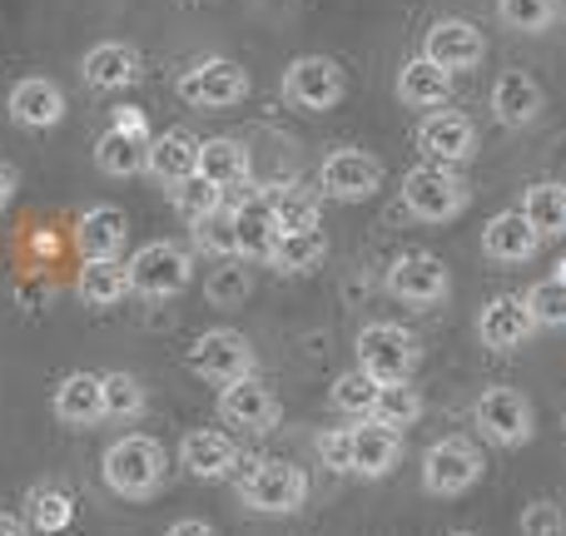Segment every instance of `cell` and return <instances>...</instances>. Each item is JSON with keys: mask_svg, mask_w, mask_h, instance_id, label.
Listing matches in <instances>:
<instances>
[{"mask_svg": "<svg viewBox=\"0 0 566 536\" xmlns=\"http://www.w3.org/2000/svg\"><path fill=\"white\" fill-rule=\"evenodd\" d=\"M0 536H25V527L15 517H0Z\"/></svg>", "mask_w": 566, "mask_h": 536, "instance_id": "obj_48", "label": "cell"}, {"mask_svg": "<svg viewBox=\"0 0 566 536\" xmlns=\"http://www.w3.org/2000/svg\"><path fill=\"white\" fill-rule=\"evenodd\" d=\"M522 536H566V517L557 502H532L522 512Z\"/></svg>", "mask_w": 566, "mask_h": 536, "instance_id": "obj_43", "label": "cell"}, {"mask_svg": "<svg viewBox=\"0 0 566 536\" xmlns=\"http://www.w3.org/2000/svg\"><path fill=\"white\" fill-rule=\"evenodd\" d=\"M169 195H175L179 214H185L189 224H195V219H209V214H219V209H224V189H214L209 179H199V175H195V179H185V185H175Z\"/></svg>", "mask_w": 566, "mask_h": 536, "instance_id": "obj_38", "label": "cell"}, {"mask_svg": "<svg viewBox=\"0 0 566 536\" xmlns=\"http://www.w3.org/2000/svg\"><path fill=\"white\" fill-rule=\"evenodd\" d=\"M199 179H209L214 189H244L249 149L239 139H199Z\"/></svg>", "mask_w": 566, "mask_h": 536, "instance_id": "obj_27", "label": "cell"}, {"mask_svg": "<svg viewBox=\"0 0 566 536\" xmlns=\"http://www.w3.org/2000/svg\"><path fill=\"white\" fill-rule=\"evenodd\" d=\"M482 448L472 438H462V432H452V438L432 442L428 458H422V487L432 492V497H462L468 487H478L482 482Z\"/></svg>", "mask_w": 566, "mask_h": 536, "instance_id": "obj_4", "label": "cell"}, {"mask_svg": "<svg viewBox=\"0 0 566 536\" xmlns=\"http://www.w3.org/2000/svg\"><path fill=\"white\" fill-rule=\"evenodd\" d=\"M472 428L492 448H522L532 438V402L517 388H488L472 402Z\"/></svg>", "mask_w": 566, "mask_h": 536, "instance_id": "obj_8", "label": "cell"}, {"mask_svg": "<svg viewBox=\"0 0 566 536\" xmlns=\"http://www.w3.org/2000/svg\"><path fill=\"white\" fill-rule=\"evenodd\" d=\"M378 378H368L363 368L343 372L338 382H333V408L338 412H353V418H373V402H378Z\"/></svg>", "mask_w": 566, "mask_h": 536, "instance_id": "obj_37", "label": "cell"}, {"mask_svg": "<svg viewBox=\"0 0 566 536\" xmlns=\"http://www.w3.org/2000/svg\"><path fill=\"white\" fill-rule=\"evenodd\" d=\"M323 254H328V239H323L318 229H308V234H279L269 264L279 273H313L323 264Z\"/></svg>", "mask_w": 566, "mask_h": 536, "instance_id": "obj_33", "label": "cell"}, {"mask_svg": "<svg viewBox=\"0 0 566 536\" xmlns=\"http://www.w3.org/2000/svg\"><path fill=\"white\" fill-rule=\"evenodd\" d=\"M448 536H472V532H448Z\"/></svg>", "mask_w": 566, "mask_h": 536, "instance_id": "obj_50", "label": "cell"}, {"mask_svg": "<svg viewBox=\"0 0 566 536\" xmlns=\"http://www.w3.org/2000/svg\"><path fill=\"white\" fill-rule=\"evenodd\" d=\"M10 119L25 129H50L65 119V95H60V85H50V80L30 75L20 80L15 90H10Z\"/></svg>", "mask_w": 566, "mask_h": 536, "instance_id": "obj_24", "label": "cell"}, {"mask_svg": "<svg viewBox=\"0 0 566 536\" xmlns=\"http://www.w3.org/2000/svg\"><path fill=\"white\" fill-rule=\"evenodd\" d=\"M522 214H527V224L537 229L542 239L566 234V185H557V179L532 185L527 195H522Z\"/></svg>", "mask_w": 566, "mask_h": 536, "instance_id": "obj_30", "label": "cell"}, {"mask_svg": "<svg viewBox=\"0 0 566 536\" xmlns=\"http://www.w3.org/2000/svg\"><path fill=\"white\" fill-rule=\"evenodd\" d=\"M373 418L388 422V428H412L422 418V392L412 382H382L378 388V402H373Z\"/></svg>", "mask_w": 566, "mask_h": 536, "instance_id": "obj_35", "label": "cell"}, {"mask_svg": "<svg viewBox=\"0 0 566 536\" xmlns=\"http://www.w3.org/2000/svg\"><path fill=\"white\" fill-rule=\"evenodd\" d=\"M179 462H185L189 477L214 482V477H229V472L239 467V448L224 438V432L199 428V432H189V438L179 442Z\"/></svg>", "mask_w": 566, "mask_h": 536, "instance_id": "obj_21", "label": "cell"}, {"mask_svg": "<svg viewBox=\"0 0 566 536\" xmlns=\"http://www.w3.org/2000/svg\"><path fill=\"white\" fill-rule=\"evenodd\" d=\"M189 368L205 382H214V388H229V382H239V378H254V348H249V338L234 328H209V333H199L195 348H189Z\"/></svg>", "mask_w": 566, "mask_h": 536, "instance_id": "obj_7", "label": "cell"}, {"mask_svg": "<svg viewBox=\"0 0 566 536\" xmlns=\"http://www.w3.org/2000/svg\"><path fill=\"white\" fill-rule=\"evenodd\" d=\"M402 462V432L378 418H363L353 428V472L358 477H388Z\"/></svg>", "mask_w": 566, "mask_h": 536, "instance_id": "obj_19", "label": "cell"}, {"mask_svg": "<svg viewBox=\"0 0 566 536\" xmlns=\"http://www.w3.org/2000/svg\"><path fill=\"white\" fill-rule=\"evenodd\" d=\"M229 219H234V239H239V259H259V264H269V254H274L279 244V219L274 209H269V195H249L239 199L234 209H229Z\"/></svg>", "mask_w": 566, "mask_h": 536, "instance_id": "obj_17", "label": "cell"}, {"mask_svg": "<svg viewBox=\"0 0 566 536\" xmlns=\"http://www.w3.org/2000/svg\"><path fill=\"white\" fill-rule=\"evenodd\" d=\"M388 293L398 303H412V308H428L448 293V269L432 254H402L398 264L388 269Z\"/></svg>", "mask_w": 566, "mask_h": 536, "instance_id": "obj_15", "label": "cell"}, {"mask_svg": "<svg viewBox=\"0 0 566 536\" xmlns=\"http://www.w3.org/2000/svg\"><path fill=\"white\" fill-rule=\"evenodd\" d=\"M105 482L119 497H149L165 482V448L155 438H145V432H129V438L109 442Z\"/></svg>", "mask_w": 566, "mask_h": 536, "instance_id": "obj_3", "label": "cell"}, {"mask_svg": "<svg viewBox=\"0 0 566 536\" xmlns=\"http://www.w3.org/2000/svg\"><path fill=\"white\" fill-rule=\"evenodd\" d=\"M244 95H249V75H244V65H234V60L214 55V60H199L195 70L179 75V99H189V105H199V109H229Z\"/></svg>", "mask_w": 566, "mask_h": 536, "instance_id": "obj_10", "label": "cell"}, {"mask_svg": "<svg viewBox=\"0 0 566 536\" xmlns=\"http://www.w3.org/2000/svg\"><path fill=\"white\" fill-rule=\"evenodd\" d=\"M165 536H219V532L209 527V522H199V517H185V522H175Z\"/></svg>", "mask_w": 566, "mask_h": 536, "instance_id": "obj_46", "label": "cell"}, {"mask_svg": "<svg viewBox=\"0 0 566 536\" xmlns=\"http://www.w3.org/2000/svg\"><path fill=\"white\" fill-rule=\"evenodd\" d=\"M75 293H80V303H90V308H115V303L129 293V269L119 264V259H85V264H80V278H75Z\"/></svg>", "mask_w": 566, "mask_h": 536, "instance_id": "obj_29", "label": "cell"}, {"mask_svg": "<svg viewBox=\"0 0 566 536\" xmlns=\"http://www.w3.org/2000/svg\"><path fill=\"white\" fill-rule=\"evenodd\" d=\"M497 10L522 35H542V30L557 20V0H497Z\"/></svg>", "mask_w": 566, "mask_h": 536, "instance_id": "obj_40", "label": "cell"}, {"mask_svg": "<svg viewBox=\"0 0 566 536\" xmlns=\"http://www.w3.org/2000/svg\"><path fill=\"white\" fill-rule=\"evenodd\" d=\"M115 129H125V135H135V139H149V119H145V109H135V105H115Z\"/></svg>", "mask_w": 566, "mask_h": 536, "instance_id": "obj_45", "label": "cell"}, {"mask_svg": "<svg viewBox=\"0 0 566 536\" xmlns=\"http://www.w3.org/2000/svg\"><path fill=\"white\" fill-rule=\"evenodd\" d=\"M422 55H428L438 70L458 75V70H478L482 65V55H488V40H482V30L468 25V20H438V25L428 30V45H422Z\"/></svg>", "mask_w": 566, "mask_h": 536, "instance_id": "obj_13", "label": "cell"}, {"mask_svg": "<svg viewBox=\"0 0 566 536\" xmlns=\"http://www.w3.org/2000/svg\"><path fill=\"white\" fill-rule=\"evenodd\" d=\"M125 269H129V293H145V298H175V293H185L189 278H195L189 254L179 244H169V239L145 244Z\"/></svg>", "mask_w": 566, "mask_h": 536, "instance_id": "obj_6", "label": "cell"}, {"mask_svg": "<svg viewBox=\"0 0 566 536\" xmlns=\"http://www.w3.org/2000/svg\"><path fill=\"white\" fill-rule=\"evenodd\" d=\"M537 333V323H532V313H527V303L522 298H492L488 308L478 313V338H482V348H492V353H517L522 343Z\"/></svg>", "mask_w": 566, "mask_h": 536, "instance_id": "obj_16", "label": "cell"}, {"mask_svg": "<svg viewBox=\"0 0 566 536\" xmlns=\"http://www.w3.org/2000/svg\"><path fill=\"white\" fill-rule=\"evenodd\" d=\"M55 418L65 428H95L105 418V378L95 372H70L55 388Z\"/></svg>", "mask_w": 566, "mask_h": 536, "instance_id": "obj_22", "label": "cell"}, {"mask_svg": "<svg viewBox=\"0 0 566 536\" xmlns=\"http://www.w3.org/2000/svg\"><path fill=\"white\" fill-rule=\"evenodd\" d=\"M318 458L333 472H353V428H333L318 438Z\"/></svg>", "mask_w": 566, "mask_h": 536, "instance_id": "obj_44", "label": "cell"}, {"mask_svg": "<svg viewBox=\"0 0 566 536\" xmlns=\"http://www.w3.org/2000/svg\"><path fill=\"white\" fill-rule=\"evenodd\" d=\"M15 189H20V175L10 165H0V209L10 204V199H15Z\"/></svg>", "mask_w": 566, "mask_h": 536, "instance_id": "obj_47", "label": "cell"}, {"mask_svg": "<svg viewBox=\"0 0 566 536\" xmlns=\"http://www.w3.org/2000/svg\"><path fill=\"white\" fill-rule=\"evenodd\" d=\"M219 418H224L229 428H244V432H274L279 428V398L259 378H239L219 392Z\"/></svg>", "mask_w": 566, "mask_h": 536, "instance_id": "obj_14", "label": "cell"}, {"mask_svg": "<svg viewBox=\"0 0 566 536\" xmlns=\"http://www.w3.org/2000/svg\"><path fill=\"white\" fill-rule=\"evenodd\" d=\"M343 90H348L343 65L328 55H298L289 70H283V95H289L298 109H313V115L338 105Z\"/></svg>", "mask_w": 566, "mask_h": 536, "instance_id": "obj_9", "label": "cell"}, {"mask_svg": "<svg viewBox=\"0 0 566 536\" xmlns=\"http://www.w3.org/2000/svg\"><path fill=\"white\" fill-rule=\"evenodd\" d=\"M195 244L205 249V254H214V259H234L239 254V239H234V219H229V209H219V214H209V219H195Z\"/></svg>", "mask_w": 566, "mask_h": 536, "instance_id": "obj_41", "label": "cell"}, {"mask_svg": "<svg viewBox=\"0 0 566 536\" xmlns=\"http://www.w3.org/2000/svg\"><path fill=\"white\" fill-rule=\"evenodd\" d=\"M398 99L412 109H442L452 99V75L432 65L428 55L408 60V65L398 70Z\"/></svg>", "mask_w": 566, "mask_h": 536, "instance_id": "obj_26", "label": "cell"}, {"mask_svg": "<svg viewBox=\"0 0 566 536\" xmlns=\"http://www.w3.org/2000/svg\"><path fill=\"white\" fill-rule=\"evenodd\" d=\"M522 303H527V313H532L537 328H566V283L562 278L532 283V288L522 293Z\"/></svg>", "mask_w": 566, "mask_h": 536, "instance_id": "obj_36", "label": "cell"}, {"mask_svg": "<svg viewBox=\"0 0 566 536\" xmlns=\"http://www.w3.org/2000/svg\"><path fill=\"white\" fill-rule=\"evenodd\" d=\"M145 155H149V139H135V135H125V129H115V125H109L105 135H99V145H95V165L105 169L109 179L139 175V169H145Z\"/></svg>", "mask_w": 566, "mask_h": 536, "instance_id": "obj_31", "label": "cell"}, {"mask_svg": "<svg viewBox=\"0 0 566 536\" xmlns=\"http://www.w3.org/2000/svg\"><path fill=\"white\" fill-rule=\"evenodd\" d=\"M249 298V273L244 269H214V278H209V303H219V308H234V303Z\"/></svg>", "mask_w": 566, "mask_h": 536, "instance_id": "obj_42", "label": "cell"}, {"mask_svg": "<svg viewBox=\"0 0 566 536\" xmlns=\"http://www.w3.org/2000/svg\"><path fill=\"white\" fill-rule=\"evenodd\" d=\"M318 189L328 199H343V204H363L382 189V165L363 149H333L318 169Z\"/></svg>", "mask_w": 566, "mask_h": 536, "instance_id": "obj_11", "label": "cell"}, {"mask_svg": "<svg viewBox=\"0 0 566 536\" xmlns=\"http://www.w3.org/2000/svg\"><path fill=\"white\" fill-rule=\"evenodd\" d=\"M125 229H129L125 209L95 204V209H85V214H80L75 244H80V254H85V259H119V249H125Z\"/></svg>", "mask_w": 566, "mask_h": 536, "instance_id": "obj_25", "label": "cell"}, {"mask_svg": "<svg viewBox=\"0 0 566 536\" xmlns=\"http://www.w3.org/2000/svg\"><path fill=\"white\" fill-rule=\"evenodd\" d=\"M25 522H30L35 532L55 536V532H65L70 522H75V502H70L60 487H35V492L25 497Z\"/></svg>", "mask_w": 566, "mask_h": 536, "instance_id": "obj_34", "label": "cell"}, {"mask_svg": "<svg viewBox=\"0 0 566 536\" xmlns=\"http://www.w3.org/2000/svg\"><path fill=\"white\" fill-rule=\"evenodd\" d=\"M557 278H562V283H566V264H562V273H557Z\"/></svg>", "mask_w": 566, "mask_h": 536, "instance_id": "obj_49", "label": "cell"}, {"mask_svg": "<svg viewBox=\"0 0 566 536\" xmlns=\"http://www.w3.org/2000/svg\"><path fill=\"white\" fill-rule=\"evenodd\" d=\"M145 412V388L129 372H105V418H139Z\"/></svg>", "mask_w": 566, "mask_h": 536, "instance_id": "obj_39", "label": "cell"}, {"mask_svg": "<svg viewBox=\"0 0 566 536\" xmlns=\"http://www.w3.org/2000/svg\"><path fill=\"white\" fill-rule=\"evenodd\" d=\"M542 105H547V95H542V85L527 75V70H507V75L492 85V115H497V125H532V119L542 115Z\"/></svg>", "mask_w": 566, "mask_h": 536, "instance_id": "obj_23", "label": "cell"}, {"mask_svg": "<svg viewBox=\"0 0 566 536\" xmlns=\"http://www.w3.org/2000/svg\"><path fill=\"white\" fill-rule=\"evenodd\" d=\"M145 169L159 179V185H185V179L199 175V139L185 135V129H165V135L149 139V155H145Z\"/></svg>", "mask_w": 566, "mask_h": 536, "instance_id": "obj_20", "label": "cell"}, {"mask_svg": "<svg viewBox=\"0 0 566 536\" xmlns=\"http://www.w3.org/2000/svg\"><path fill=\"white\" fill-rule=\"evenodd\" d=\"M80 70H85V80L95 90H125L139 80V55L129 45H119V40H105V45H95L80 60Z\"/></svg>", "mask_w": 566, "mask_h": 536, "instance_id": "obj_28", "label": "cell"}, {"mask_svg": "<svg viewBox=\"0 0 566 536\" xmlns=\"http://www.w3.org/2000/svg\"><path fill=\"white\" fill-rule=\"evenodd\" d=\"M537 249H542V234L527 224V214H522V209L492 214L488 229H482V254H488L492 264H527Z\"/></svg>", "mask_w": 566, "mask_h": 536, "instance_id": "obj_18", "label": "cell"}, {"mask_svg": "<svg viewBox=\"0 0 566 536\" xmlns=\"http://www.w3.org/2000/svg\"><path fill=\"white\" fill-rule=\"evenodd\" d=\"M239 497L264 517H289L308 497V477H303V467H293L283 458H259L239 472Z\"/></svg>", "mask_w": 566, "mask_h": 536, "instance_id": "obj_1", "label": "cell"}, {"mask_svg": "<svg viewBox=\"0 0 566 536\" xmlns=\"http://www.w3.org/2000/svg\"><path fill=\"white\" fill-rule=\"evenodd\" d=\"M358 368L378 382H408L418 368V338L398 323H368L358 333Z\"/></svg>", "mask_w": 566, "mask_h": 536, "instance_id": "obj_5", "label": "cell"}, {"mask_svg": "<svg viewBox=\"0 0 566 536\" xmlns=\"http://www.w3.org/2000/svg\"><path fill=\"white\" fill-rule=\"evenodd\" d=\"M269 209L279 219V234H308V229H318V199L303 185H274L269 189Z\"/></svg>", "mask_w": 566, "mask_h": 536, "instance_id": "obj_32", "label": "cell"}, {"mask_svg": "<svg viewBox=\"0 0 566 536\" xmlns=\"http://www.w3.org/2000/svg\"><path fill=\"white\" fill-rule=\"evenodd\" d=\"M468 185L458 179V169L448 165H418L408 169V179H402V204H408L412 219H422V224H448V219H458L462 209H468Z\"/></svg>", "mask_w": 566, "mask_h": 536, "instance_id": "obj_2", "label": "cell"}, {"mask_svg": "<svg viewBox=\"0 0 566 536\" xmlns=\"http://www.w3.org/2000/svg\"><path fill=\"white\" fill-rule=\"evenodd\" d=\"M418 149L432 159V165H468L472 155H478V125H472L468 115H458V109H438V115L422 119L418 129Z\"/></svg>", "mask_w": 566, "mask_h": 536, "instance_id": "obj_12", "label": "cell"}]
</instances>
